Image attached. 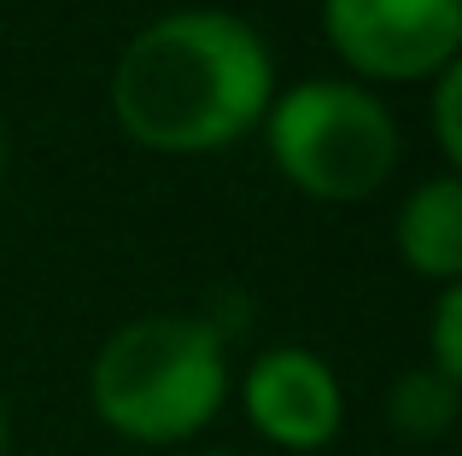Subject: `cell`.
Masks as SVG:
<instances>
[{
	"instance_id": "obj_9",
	"label": "cell",
	"mask_w": 462,
	"mask_h": 456,
	"mask_svg": "<svg viewBox=\"0 0 462 456\" xmlns=\"http://www.w3.org/2000/svg\"><path fill=\"white\" fill-rule=\"evenodd\" d=\"M433 141H439V159L462 164V65H451L433 77Z\"/></svg>"
},
{
	"instance_id": "obj_3",
	"label": "cell",
	"mask_w": 462,
	"mask_h": 456,
	"mask_svg": "<svg viewBox=\"0 0 462 456\" xmlns=\"http://www.w3.org/2000/svg\"><path fill=\"white\" fill-rule=\"evenodd\" d=\"M263 141L275 170L299 194L334 205L369 199L398 164V117L386 112L381 94L339 77H310L275 94L263 112Z\"/></svg>"
},
{
	"instance_id": "obj_10",
	"label": "cell",
	"mask_w": 462,
	"mask_h": 456,
	"mask_svg": "<svg viewBox=\"0 0 462 456\" xmlns=\"http://www.w3.org/2000/svg\"><path fill=\"white\" fill-rule=\"evenodd\" d=\"M6 439H12V427H6V404H0V456H6Z\"/></svg>"
},
{
	"instance_id": "obj_12",
	"label": "cell",
	"mask_w": 462,
	"mask_h": 456,
	"mask_svg": "<svg viewBox=\"0 0 462 456\" xmlns=\"http://www.w3.org/2000/svg\"><path fill=\"white\" fill-rule=\"evenodd\" d=\"M199 456H235V451H199Z\"/></svg>"
},
{
	"instance_id": "obj_6",
	"label": "cell",
	"mask_w": 462,
	"mask_h": 456,
	"mask_svg": "<svg viewBox=\"0 0 462 456\" xmlns=\"http://www.w3.org/2000/svg\"><path fill=\"white\" fill-rule=\"evenodd\" d=\"M393 240H398L404 269H416L421 281H439V287L462 281V182L451 170L421 182L398 205Z\"/></svg>"
},
{
	"instance_id": "obj_4",
	"label": "cell",
	"mask_w": 462,
	"mask_h": 456,
	"mask_svg": "<svg viewBox=\"0 0 462 456\" xmlns=\"http://www.w3.org/2000/svg\"><path fill=\"white\" fill-rule=\"evenodd\" d=\"M334 53L369 82L439 77L462 47V0H322Z\"/></svg>"
},
{
	"instance_id": "obj_1",
	"label": "cell",
	"mask_w": 462,
	"mask_h": 456,
	"mask_svg": "<svg viewBox=\"0 0 462 456\" xmlns=\"http://www.w3.org/2000/svg\"><path fill=\"white\" fill-rule=\"evenodd\" d=\"M275 59L246 18L181 6L135 30L112 70V117L147 152H217L263 123Z\"/></svg>"
},
{
	"instance_id": "obj_2",
	"label": "cell",
	"mask_w": 462,
	"mask_h": 456,
	"mask_svg": "<svg viewBox=\"0 0 462 456\" xmlns=\"http://www.w3.org/2000/svg\"><path fill=\"white\" fill-rule=\"evenodd\" d=\"M88 404L129 445H188L228 404V333L170 310L124 322L88 363Z\"/></svg>"
},
{
	"instance_id": "obj_7",
	"label": "cell",
	"mask_w": 462,
	"mask_h": 456,
	"mask_svg": "<svg viewBox=\"0 0 462 456\" xmlns=\"http://www.w3.org/2000/svg\"><path fill=\"white\" fill-rule=\"evenodd\" d=\"M457 410H462V387L457 380H445L439 369H404V375L393 380V392H386V422H393L398 439H410V445H433V439H445L457 427Z\"/></svg>"
},
{
	"instance_id": "obj_11",
	"label": "cell",
	"mask_w": 462,
	"mask_h": 456,
	"mask_svg": "<svg viewBox=\"0 0 462 456\" xmlns=\"http://www.w3.org/2000/svg\"><path fill=\"white\" fill-rule=\"evenodd\" d=\"M0 176H6V129H0Z\"/></svg>"
},
{
	"instance_id": "obj_5",
	"label": "cell",
	"mask_w": 462,
	"mask_h": 456,
	"mask_svg": "<svg viewBox=\"0 0 462 456\" xmlns=\"http://www.w3.org/2000/svg\"><path fill=\"white\" fill-rule=\"evenodd\" d=\"M240 410L252 433L275 451H328L346 427V387L310 345H270L240 375Z\"/></svg>"
},
{
	"instance_id": "obj_8",
	"label": "cell",
	"mask_w": 462,
	"mask_h": 456,
	"mask_svg": "<svg viewBox=\"0 0 462 456\" xmlns=\"http://www.w3.org/2000/svg\"><path fill=\"white\" fill-rule=\"evenodd\" d=\"M428 369L462 387V281L439 287L433 298V328H428Z\"/></svg>"
}]
</instances>
